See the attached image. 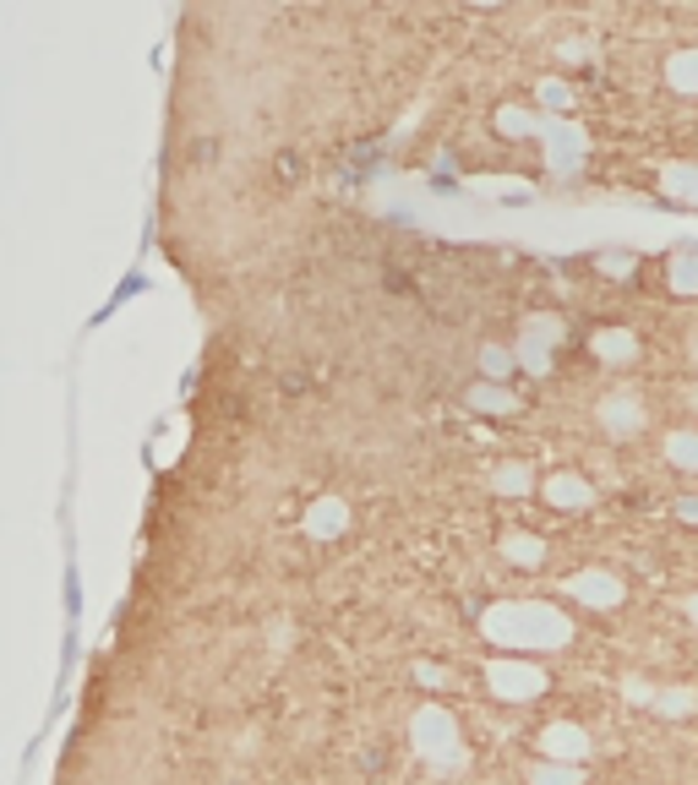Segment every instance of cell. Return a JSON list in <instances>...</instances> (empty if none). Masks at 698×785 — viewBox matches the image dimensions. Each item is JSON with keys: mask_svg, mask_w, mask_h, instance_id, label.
<instances>
[{"mask_svg": "<svg viewBox=\"0 0 698 785\" xmlns=\"http://www.w3.org/2000/svg\"><path fill=\"white\" fill-rule=\"evenodd\" d=\"M497 486H502V491H524V486H529V470L508 464V470H497Z\"/></svg>", "mask_w": 698, "mask_h": 785, "instance_id": "cell-12", "label": "cell"}, {"mask_svg": "<svg viewBox=\"0 0 698 785\" xmlns=\"http://www.w3.org/2000/svg\"><path fill=\"white\" fill-rule=\"evenodd\" d=\"M671 83H676L682 94H698V55H693V50L671 61Z\"/></svg>", "mask_w": 698, "mask_h": 785, "instance_id": "cell-8", "label": "cell"}, {"mask_svg": "<svg viewBox=\"0 0 698 785\" xmlns=\"http://www.w3.org/2000/svg\"><path fill=\"white\" fill-rule=\"evenodd\" d=\"M415 736H421V752L437 758L443 769L459 763V747H453V714H448V709H421V714H415Z\"/></svg>", "mask_w": 698, "mask_h": 785, "instance_id": "cell-1", "label": "cell"}, {"mask_svg": "<svg viewBox=\"0 0 698 785\" xmlns=\"http://www.w3.org/2000/svg\"><path fill=\"white\" fill-rule=\"evenodd\" d=\"M573 589H578L584 600H595V606H616V600H622V584H616V578H600V573H584Z\"/></svg>", "mask_w": 698, "mask_h": 785, "instance_id": "cell-5", "label": "cell"}, {"mask_svg": "<svg viewBox=\"0 0 698 785\" xmlns=\"http://www.w3.org/2000/svg\"><path fill=\"white\" fill-rule=\"evenodd\" d=\"M600 421H606L611 432H638V421H644V415H638V404H633V399H606V404H600Z\"/></svg>", "mask_w": 698, "mask_h": 785, "instance_id": "cell-4", "label": "cell"}, {"mask_svg": "<svg viewBox=\"0 0 698 785\" xmlns=\"http://www.w3.org/2000/svg\"><path fill=\"white\" fill-rule=\"evenodd\" d=\"M693 622H698V600H693Z\"/></svg>", "mask_w": 698, "mask_h": 785, "instance_id": "cell-15", "label": "cell"}, {"mask_svg": "<svg viewBox=\"0 0 698 785\" xmlns=\"http://www.w3.org/2000/svg\"><path fill=\"white\" fill-rule=\"evenodd\" d=\"M540 742H546L551 758H584V752H589V736H584L578 725H551Z\"/></svg>", "mask_w": 698, "mask_h": 785, "instance_id": "cell-3", "label": "cell"}, {"mask_svg": "<svg viewBox=\"0 0 698 785\" xmlns=\"http://www.w3.org/2000/svg\"><path fill=\"white\" fill-rule=\"evenodd\" d=\"M633 267V257L627 251H616V257H606V273H627Z\"/></svg>", "mask_w": 698, "mask_h": 785, "instance_id": "cell-14", "label": "cell"}, {"mask_svg": "<svg viewBox=\"0 0 698 785\" xmlns=\"http://www.w3.org/2000/svg\"><path fill=\"white\" fill-rule=\"evenodd\" d=\"M693 404H698V392H693Z\"/></svg>", "mask_w": 698, "mask_h": 785, "instance_id": "cell-16", "label": "cell"}, {"mask_svg": "<svg viewBox=\"0 0 698 785\" xmlns=\"http://www.w3.org/2000/svg\"><path fill=\"white\" fill-rule=\"evenodd\" d=\"M508 557H524V562H535V557H540V540H508Z\"/></svg>", "mask_w": 698, "mask_h": 785, "instance_id": "cell-13", "label": "cell"}, {"mask_svg": "<svg viewBox=\"0 0 698 785\" xmlns=\"http://www.w3.org/2000/svg\"><path fill=\"white\" fill-rule=\"evenodd\" d=\"M535 785H584L578 769H535Z\"/></svg>", "mask_w": 698, "mask_h": 785, "instance_id": "cell-10", "label": "cell"}, {"mask_svg": "<svg viewBox=\"0 0 698 785\" xmlns=\"http://www.w3.org/2000/svg\"><path fill=\"white\" fill-rule=\"evenodd\" d=\"M671 459H676V464H687V470H698V437L676 432V437H671Z\"/></svg>", "mask_w": 698, "mask_h": 785, "instance_id": "cell-9", "label": "cell"}, {"mask_svg": "<svg viewBox=\"0 0 698 785\" xmlns=\"http://www.w3.org/2000/svg\"><path fill=\"white\" fill-rule=\"evenodd\" d=\"M344 502H316L311 513H306V524H311V535H338L344 529Z\"/></svg>", "mask_w": 698, "mask_h": 785, "instance_id": "cell-6", "label": "cell"}, {"mask_svg": "<svg viewBox=\"0 0 698 785\" xmlns=\"http://www.w3.org/2000/svg\"><path fill=\"white\" fill-rule=\"evenodd\" d=\"M595 354H600V360H616V365L633 360V333H600V338H595Z\"/></svg>", "mask_w": 698, "mask_h": 785, "instance_id": "cell-7", "label": "cell"}, {"mask_svg": "<svg viewBox=\"0 0 698 785\" xmlns=\"http://www.w3.org/2000/svg\"><path fill=\"white\" fill-rule=\"evenodd\" d=\"M540 671L535 665H491V687L508 693V698H524V693H540Z\"/></svg>", "mask_w": 698, "mask_h": 785, "instance_id": "cell-2", "label": "cell"}, {"mask_svg": "<svg viewBox=\"0 0 698 785\" xmlns=\"http://www.w3.org/2000/svg\"><path fill=\"white\" fill-rule=\"evenodd\" d=\"M551 502H589V491H584L578 481H568V475H562V481L551 486Z\"/></svg>", "mask_w": 698, "mask_h": 785, "instance_id": "cell-11", "label": "cell"}]
</instances>
